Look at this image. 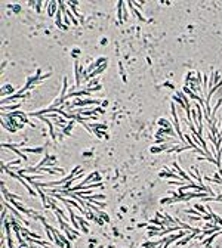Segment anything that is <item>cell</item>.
Masks as SVG:
<instances>
[{
    "instance_id": "obj_1",
    "label": "cell",
    "mask_w": 222,
    "mask_h": 248,
    "mask_svg": "<svg viewBox=\"0 0 222 248\" xmlns=\"http://www.w3.org/2000/svg\"><path fill=\"white\" fill-rule=\"evenodd\" d=\"M2 146H3V148H7V149H12V151H14L15 154H16V155H20L21 158H22V160L25 161V162L28 161V157H27V155H24L22 152H21V151H18V149H16V148L14 146V145H11V143H3Z\"/></svg>"
},
{
    "instance_id": "obj_2",
    "label": "cell",
    "mask_w": 222,
    "mask_h": 248,
    "mask_svg": "<svg viewBox=\"0 0 222 248\" xmlns=\"http://www.w3.org/2000/svg\"><path fill=\"white\" fill-rule=\"evenodd\" d=\"M173 167L176 168V171H178V173L181 174V177H182V179H184V180H187V182H189V180H191V179H189L188 176H187V174H185V173H184V171H182V170H181V167L178 166V162H176V161H175V162H173Z\"/></svg>"
},
{
    "instance_id": "obj_3",
    "label": "cell",
    "mask_w": 222,
    "mask_h": 248,
    "mask_svg": "<svg viewBox=\"0 0 222 248\" xmlns=\"http://www.w3.org/2000/svg\"><path fill=\"white\" fill-rule=\"evenodd\" d=\"M25 152H33V154H40V152H43V148H25Z\"/></svg>"
},
{
    "instance_id": "obj_4",
    "label": "cell",
    "mask_w": 222,
    "mask_h": 248,
    "mask_svg": "<svg viewBox=\"0 0 222 248\" xmlns=\"http://www.w3.org/2000/svg\"><path fill=\"white\" fill-rule=\"evenodd\" d=\"M121 6H123V3L120 2V3H119V19L120 21H121Z\"/></svg>"
},
{
    "instance_id": "obj_5",
    "label": "cell",
    "mask_w": 222,
    "mask_h": 248,
    "mask_svg": "<svg viewBox=\"0 0 222 248\" xmlns=\"http://www.w3.org/2000/svg\"><path fill=\"white\" fill-rule=\"evenodd\" d=\"M195 208H197V211H203V213H204V207H203V205H200V204H197V205H195Z\"/></svg>"
},
{
    "instance_id": "obj_6",
    "label": "cell",
    "mask_w": 222,
    "mask_h": 248,
    "mask_svg": "<svg viewBox=\"0 0 222 248\" xmlns=\"http://www.w3.org/2000/svg\"><path fill=\"white\" fill-rule=\"evenodd\" d=\"M187 213H189V214H198L195 210H187Z\"/></svg>"
}]
</instances>
